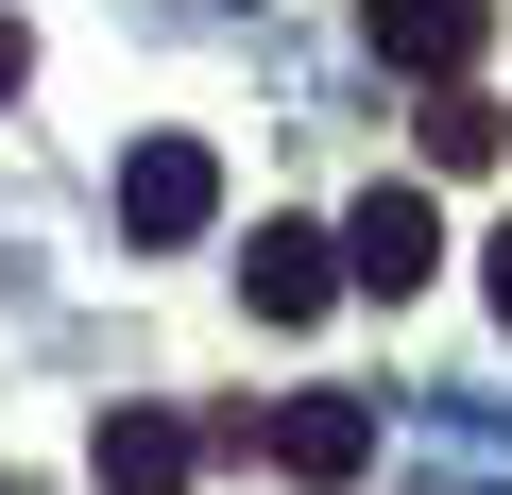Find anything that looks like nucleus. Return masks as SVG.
Listing matches in <instances>:
<instances>
[{
	"label": "nucleus",
	"mask_w": 512,
	"mask_h": 495,
	"mask_svg": "<svg viewBox=\"0 0 512 495\" xmlns=\"http://www.w3.org/2000/svg\"><path fill=\"white\" fill-rule=\"evenodd\" d=\"M427 274H444V205H427V188H359V222H342V291L410 308Z\"/></svg>",
	"instance_id": "1"
},
{
	"label": "nucleus",
	"mask_w": 512,
	"mask_h": 495,
	"mask_svg": "<svg viewBox=\"0 0 512 495\" xmlns=\"http://www.w3.org/2000/svg\"><path fill=\"white\" fill-rule=\"evenodd\" d=\"M222 222V154L205 137H137L120 154V239H205Z\"/></svg>",
	"instance_id": "2"
},
{
	"label": "nucleus",
	"mask_w": 512,
	"mask_h": 495,
	"mask_svg": "<svg viewBox=\"0 0 512 495\" xmlns=\"http://www.w3.org/2000/svg\"><path fill=\"white\" fill-rule=\"evenodd\" d=\"M256 444H274V478L342 495V478L376 461V410H359V393H274V427H256Z\"/></svg>",
	"instance_id": "3"
},
{
	"label": "nucleus",
	"mask_w": 512,
	"mask_h": 495,
	"mask_svg": "<svg viewBox=\"0 0 512 495\" xmlns=\"http://www.w3.org/2000/svg\"><path fill=\"white\" fill-rule=\"evenodd\" d=\"M359 35L410 69V86H444V69H478V35H495V0H359Z\"/></svg>",
	"instance_id": "4"
},
{
	"label": "nucleus",
	"mask_w": 512,
	"mask_h": 495,
	"mask_svg": "<svg viewBox=\"0 0 512 495\" xmlns=\"http://www.w3.org/2000/svg\"><path fill=\"white\" fill-rule=\"evenodd\" d=\"M239 291H256V325H308V308L342 291V239H308V222H256V257H239Z\"/></svg>",
	"instance_id": "5"
},
{
	"label": "nucleus",
	"mask_w": 512,
	"mask_h": 495,
	"mask_svg": "<svg viewBox=\"0 0 512 495\" xmlns=\"http://www.w3.org/2000/svg\"><path fill=\"white\" fill-rule=\"evenodd\" d=\"M188 461H205V427H188V410H103V495H171Z\"/></svg>",
	"instance_id": "6"
},
{
	"label": "nucleus",
	"mask_w": 512,
	"mask_h": 495,
	"mask_svg": "<svg viewBox=\"0 0 512 495\" xmlns=\"http://www.w3.org/2000/svg\"><path fill=\"white\" fill-rule=\"evenodd\" d=\"M410 137H427V171H495V154H512V120H495V103H478L461 69L427 86V120H410Z\"/></svg>",
	"instance_id": "7"
},
{
	"label": "nucleus",
	"mask_w": 512,
	"mask_h": 495,
	"mask_svg": "<svg viewBox=\"0 0 512 495\" xmlns=\"http://www.w3.org/2000/svg\"><path fill=\"white\" fill-rule=\"evenodd\" d=\"M478 291H495V325H512V222H495V239H478Z\"/></svg>",
	"instance_id": "8"
},
{
	"label": "nucleus",
	"mask_w": 512,
	"mask_h": 495,
	"mask_svg": "<svg viewBox=\"0 0 512 495\" xmlns=\"http://www.w3.org/2000/svg\"><path fill=\"white\" fill-rule=\"evenodd\" d=\"M18 86H35V35H18V18H0V103H18Z\"/></svg>",
	"instance_id": "9"
}]
</instances>
